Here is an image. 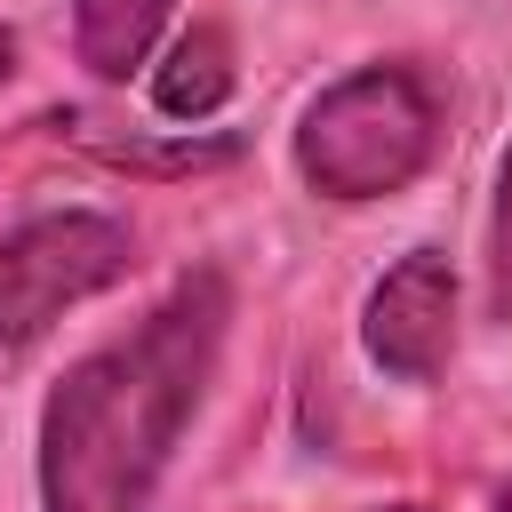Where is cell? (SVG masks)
<instances>
[{
	"instance_id": "obj_8",
	"label": "cell",
	"mask_w": 512,
	"mask_h": 512,
	"mask_svg": "<svg viewBox=\"0 0 512 512\" xmlns=\"http://www.w3.org/2000/svg\"><path fill=\"white\" fill-rule=\"evenodd\" d=\"M8 64H16V48H8V24H0V80H8Z\"/></svg>"
},
{
	"instance_id": "obj_1",
	"label": "cell",
	"mask_w": 512,
	"mask_h": 512,
	"mask_svg": "<svg viewBox=\"0 0 512 512\" xmlns=\"http://www.w3.org/2000/svg\"><path fill=\"white\" fill-rule=\"evenodd\" d=\"M232 336V280L184 272L128 336L64 368L40 408V504L48 512H152L184 424L200 416Z\"/></svg>"
},
{
	"instance_id": "obj_2",
	"label": "cell",
	"mask_w": 512,
	"mask_h": 512,
	"mask_svg": "<svg viewBox=\"0 0 512 512\" xmlns=\"http://www.w3.org/2000/svg\"><path fill=\"white\" fill-rule=\"evenodd\" d=\"M440 104L416 64H360L328 80L296 120V176L320 200H392L424 176Z\"/></svg>"
},
{
	"instance_id": "obj_6",
	"label": "cell",
	"mask_w": 512,
	"mask_h": 512,
	"mask_svg": "<svg viewBox=\"0 0 512 512\" xmlns=\"http://www.w3.org/2000/svg\"><path fill=\"white\" fill-rule=\"evenodd\" d=\"M224 96H232V40H224L216 24H192V32L168 48V64L152 72V104H160L168 120H208Z\"/></svg>"
},
{
	"instance_id": "obj_5",
	"label": "cell",
	"mask_w": 512,
	"mask_h": 512,
	"mask_svg": "<svg viewBox=\"0 0 512 512\" xmlns=\"http://www.w3.org/2000/svg\"><path fill=\"white\" fill-rule=\"evenodd\" d=\"M168 24V0H72V48L96 80H128Z\"/></svg>"
},
{
	"instance_id": "obj_7",
	"label": "cell",
	"mask_w": 512,
	"mask_h": 512,
	"mask_svg": "<svg viewBox=\"0 0 512 512\" xmlns=\"http://www.w3.org/2000/svg\"><path fill=\"white\" fill-rule=\"evenodd\" d=\"M488 312L512 320V144L496 160V208H488Z\"/></svg>"
},
{
	"instance_id": "obj_3",
	"label": "cell",
	"mask_w": 512,
	"mask_h": 512,
	"mask_svg": "<svg viewBox=\"0 0 512 512\" xmlns=\"http://www.w3.org/2000/svg\"><path fill=\"white\" fill-rule=\"evenodd\" d=\"M136 264V240L120 216H96V208H56V216H32L0 240V352L48 336L72 304L104 296L112 280H128Z\"/></svg>"
},
{
	"instance_id": "obj_10",
	"label": "cell",
	"mask_w": 512,
	"mask_h": 512,
	"mask_svg": "<svg viewBox=\"0 0 512 512\" xmlns=\"http://www.w3.org/2000/svg\"><path fill=\"white\" fill-rule=\"evenodd\" d=\"M400 512H424V504H400Z\"/></svg>"
},
{
	"instance_id": "obj_9",
	"label": "cell",
	"mask_w": 512,
	"mask_h": 512,
	"mask_svg": "<svg viewBox=\"0 0 512 512\" xmlns=\"http://www.w3.org/2000/svg\"><path fill=\"white\" fill-rule=\"evenodd\" d=\"M496 512H512V488H504V496H496Z\"/></svg>"
},
{
	"instance_id": "obj_4",
	"label": "cell",
	"mask_w": 512,
	"mask_h": 512,
	"mask_svg": "<svg viewBox=\"0 0 512 512\" xmlns=\"http://www.w3.org/2000/svg\"><path fill=\"white\" fill-rule=\"evenodd\" d=\"M360 344L384 376L400 384H432L456 352V272L440 248H408L376 288H368V312H360Z\"/></svg>"
}]
</instances>
